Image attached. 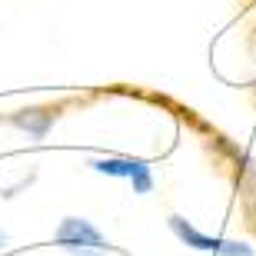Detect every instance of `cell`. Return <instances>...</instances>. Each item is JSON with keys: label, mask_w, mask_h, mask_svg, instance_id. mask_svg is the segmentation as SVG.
<instances>
[{"label": "cell", "mask_w": 256, "mask_h": 256, "mask_svg": "<svg viewBox=\"0 0 256 256\" xmlns=\"http://www.w3.org/2000/svg\"><path fill=\"white\" fill-rule=\"evenodd\" d=\"M54 240H57V246L70 250L74 256H104V250H110V243H106L86 220H74V216L60 223Z\"/></svg>", "instance_id": "cell-1"}, {"label": "cell", "mask_w": 256, "mask_h": 256, "mask_svg": "<svg viewBox=\"0 0 256 256\" xmlns=\"http://www.w3.org/2000/svg\"><path fill=\"white\" fill-rule=\"evenodd\" d=\"M170 230L176 233V236L186 243V246H193V250H206V253H223V246H226V240H216V236H203L196 226H190L186 220H180V216H170Z\"/></svg>", "instance_id": "cell-2"}, {"label": "cell", "mask_w": 256, "mask_h": 256, "mask_svg": "<svg viewBox=\"0 0 256 256\" xmlns=\"http://www.w3.org/2000/svg\"><path fill=\"white\" fill-rule=\"evenodd\" d=\"M4 243H7V236H4V233H0V246H4Z\"/></svg>", "instance_id": "cell-3"}]
</instances>
